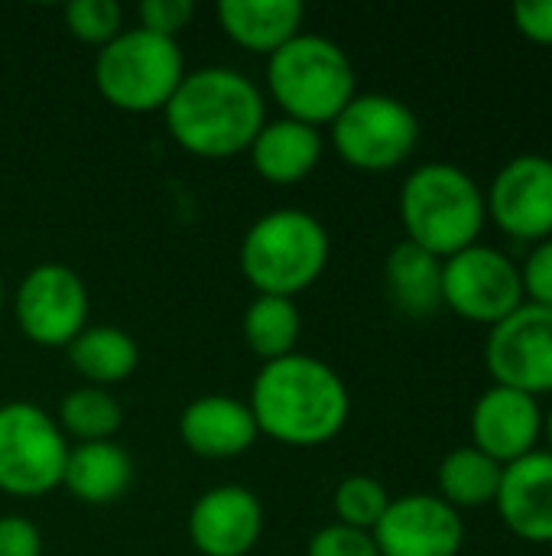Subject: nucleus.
<instances>
[{
  "label": "nucleus",
  "instance_id": "1",
  "mask_svg": "<svg viewBox=\"0 0 552 556\" xmlns=\"http://www.w3.org/2000/svg\"><path fill=\"white\" fill-rule=\"evenodd\" d=\"M247 407L264 437L283 446L312 450L332 443L345 430L351 394L329 362L293 352L257 371Z\"/></svg>",
  "mask_w": 552,
  "mask_h": 556
},
{
  "label": "nucleus",
  "instance_id": "2",
  "mask_svg": "<svg viewBox=\"0 0 552 556\" xmlns=\"http://www.w3.org/2000/svg\"><path fill=\"white\" fill-rule=\"evenodd\" d=\"M169 137L192 156L231 160L244 153L267 124V101L254 78L231 65L185 72L163 108Z\"/></svg>",
  "mask_w": 552,
  "mask_h": 556
},
{
  "label": "nucleus",
  "instance_id": "3",
  "mask_svg": "<svg viewBox=\"0 0 552 556\" xmlns=\"http://www.w3.org/2000/svg\"><path fill=\"white\" fill-rule=\"evenodd\" d=\"M400 222L403 241L446 261L478 244L488 222L485 189L455 163H423L400 186Z\"/></svg>",
  "mask_w": 552,
  "mask_h": 556
},
{
  "label": "nucleus",
  "instance_id": "4",
  "mask_svg": "<svg viewBox=\"0 0 552 556\" xmlns=\"http://www.w3.org/2000/svg\"><path fill=\"white\" fill-rule=\"evenodd\" d=\"M332 238L325 225L303 208H277L260 215L241 238L238 264L257 296L296 300L329 267Z\"/></svg>",
  "mask_w": 552,
  "mask_h": 556
},
{
  "label": "nucleus",
  "instance_id": "5",
  "mask_svg": "<svg viewBox=\"0 0 552 556\" xmlns=\"http://www.w3.org/2000/svg\"><path fill=\"white\" fill-rule=\"evenodd\" d=\"M267 94L283 117L325 127L358 94V75L335 39L299 33L267 59Z\"/></svg>",
  "mask_w": 552,
  "mask_h": 556
},
{
  "label": "nucleus",
  "instance_id": "6",
  "mask_svg": "<svg viewBox=\"0 0 552 556\" xmlns=\"http://www.w3.org/2000/svg\"><path fill=\"white\" fill-rule=\"evenodd\" d=\"M185 78L179 39L156 36L143 26L124 29L94 55L98 94L127 114H153L169 104Z\"/></svg>",
  "mask_w": 552,
  "mask_h": 556
},
{
  "label": "nucleus",
  "instance_id": "7",
  "mask_svg": "<svg viewBox=\"0 0 552 556\" xmlns=\"http://www.w3.org/2000/svg\"><path fill=\"white\" fill-rule=\"evenodd\" d=\"M68 440L52 414L29 401L0 404V492L42 498L62 485Z\"/></svg>",
  "mask_w": 552,
  "mask_h": 556
},
{
  "label": "nucleus",
  "instance_id": "8",
  "mask_svg": "<svg viewBox=\"0 0 552 556\" xmlns=\"http://www.w3.org/2000/svg\"><path fill=\"white\" fill-rule=\"evenodd\" d=\"M335 153L364 173H387L407 163L420 143V121L413 108L394 94H355L348 108L329 124Z\"/></svg>",
  "mask_w": 552,
  "mask_h": 556
},
{
  "label": "nucleus",
  "instance_id": "9",
  "mask_svg": "<svg viewBox=\"0 0 552 556\" xmlns=\"http://www.w3.org/2000/svg\"><path fill=\"white\" fill-rule=\"evenodd\" d=\"M524 303L521 264H514L501 248L478 241L442 261V306L459 319L495 329Z\"/></svg>",
  "mask_w": 552,
  "mask_h": 556
},
{
  "label": "nucleus",
  "instance_id": "10",
  "mask_svg": "<svg viewBox=\"0 0 552 556\" xmlns=\"http://www.w3.org/2000/svg\"><path fill=\"white\" fill-rule=\"evenodd\" d=\"M88 287L68 264H36L13 293L20 332L42 349H68L88 329Z\"/></svg>",
  "mask_w": 552,
  "mask_h": 556
},
{
  "label": "nucleus",
  "instance_id": "11",
  "mask_svg": "<svg viewBox=\"0 0 552 556\" xmlns=\"http://www.w3.org/2000/svg\"><path fill=\"white\" fill-rule=\"evenodd\" d=\"M485 365L495 384L530 397L552 394V309L524 303L488 332Z\"/></svg>",
  "mask_w": 552,
  "mask_h": 556
},
{
  "label": "nucleus",
  "instance_id": "12",
  "mask_svg": "<svg viewBox=\"0 0 552 556\" xmlns=\"http://www.w3.org/2000/svg\"><path fill=\"white\" fill-rule=\"evenodd\" d=\"M485 205L488 218L517 241L552 238V156L521 153L504 163L485 192Z\"/></svg>",
  "mask_w": 552,
  "mask_h": 556
},
{
  "label": "nucleus",
  "instance_id": "13",
  "mask_svg": "<svg viewBox=\"0 0 552 556\" xmlns=\"http://www.w3.org/2000/svg\"><path fill=\"white\" fill-rule=\"evenodd\" d=\"M381 556H459L465 544L462 515L439 495L390 498L384 518L371 531Z\"/></svg>",
  "mask_w": 552,
  "mask_h": 556
},
{
  "label": "nucleus",
  "instance_id": "14",
  "mask_svg": "<svg viewBox=\"0 0 552 556\" xmlns=\"http://www.w3.org/2000/svg\"><path fill=\"white\" fill-rule=\"evenodd\" d=\"M264 538V505L244 485H215L189 511V541L202 556H247Z\"/></svg>",
  "mask_w": 552,
  "mask_h": 556
},
{
  "label": "nucleus",
  "instance_id": "15",
  "mask_svg": "<svg viewBox=\"0 0 552 556\" xmlns=\"http://www.w3.org/2000/svg\"><path fill=\"white\" fill-rule=\"evenodd\" d=\"M540 437H543L540 401L524 391L491 384L472 407V446L501 466H511L537 453Z\"/></svg>",
  "mask_w": 552,
  "mask_h": 556
},
{
  "label": "nucleus",
  "instance_id": "16",
  "mask_svg": "<svg viewBox=\"0 0 552 556\" xmlns=\"http://www.w3.org/2000/svg\"><path fill=\"white\" fill-rule=\"evenodd\" d=\"M495 508L514 538L552 544V453L537 450L504 466Z\"/></svg>",
  "mask_w": 552,
  "mask_h": 556
},
{
  "label": "nucleus",
  "instance_id": "17",
  "mask_svg": "<svg viewBox=\"0 0 552 556\" xmlns=\"http://www.w3.org/2000/svg\"><path fill=\"white\" fill-rule=\"evenodd\" d=\"M260 430L247 401L208 394L192 401L179 417V440L202 459H234L257 443Z\"/></svg>",
  "mask_w": 552,
  "mask_h": 556
},
{
  "label": "nucleus",
  "instance_id": "18",
  "mask_svg": "<svg viewBox=\"0 0 552 556\" xmlns=\"http://www.w3.org/2000/svg\"><path fill=\"white\" fill-rule=\"evenodd\" d=\"M325 140L319 127L303 121L277 117L260 127L254 143L247 147L251 166L264 182L273 186H296L303 182L322 160Z\"/></svg>",
  "mask_w": 552,
  "mask_h": 556
},
{
  "label": "nucleus",
  "instance_id": "19",
  "mask_svg": "<svg viewBox=\"0 0 552 556\" xmlns=\"http://www.w3.org/2000/svg\"><path fill=\"white\" fill-rule=\"evenodd\" d=\"M306 7L299 0H221L218 23L224 36L257 55H273L303 33Z\"/></svg>",
  "mask_w": 552,
  "mask_h": 556
},
{
  "label": "nucleus",
  "instance_id": "20",
  "mask_svg": "<svg viewBox=\"0 0 552 556\" xmlns=\"http://www.w3.org/2000/svg\"><path fill=\"white\" fill-rule=\"evenodd\" d=\"M62 485L85 505H114L133 485V459L114 440L68 446Z\"/></svg>",
  "mask_w": 552,
  "mask_h": 556
},
{
  "label": "nucleus",
  "instance_id": "21",
  "mask_svg": "<svg viewBox=\"0 0 552 556\" xmlns=\"http://www.w3.org/2000/svg\"><path fill=\"white\" fill-rule=\"evenodd\" d=\"M384 283L394 306L410 319H426L442 309V261L410 241H400L387 254Z\"/></svg>",
  "mask_w": 552,
  "mask_h": 556
},
{
  "label": "nucleus",
  "instance_id": "22",
  "mask_svg": "<svg viewBox=\"0 0 552 556\" xmlns=\"http://www.w3.org/2000/svg\"><path fill=\"white\" fill-rule=\"evenodd\" d=\"M72 368L91 388H111L127 381L140 365L137 339L117 326H88L68 349Z\"/></svg>",
  "mask_w": 552,
  "mask_h": 556
},
{
  "label": "nucleus",
  "instance_id": "23",
  "mask_svg": "<svg viewBox=\"0 0 552 556\" xmlns=\"http://www.w3.org/2000/svg\"><path fill=\"white\" fill-rule=\"evenodd\" d=\"M501 476H504L501 463H495L491 456H485L472 443L459 446L439 463V472H436L439 498L446 505H452L455 511L495 505L498 489H501Z\"/></svg>",
  "mask_w": 552,
  "mask_h": 556
},
{
  "label": "nucleus",
  "instance_id": "24",
  "mask_svg": "<svg viewBox=\"0 0 552 556\" xmlns=\"http://www.w3.org/2000/svg\"><path fill=\"white\" fill-rule=\"evenodd\" d=\"M303 332V316L296 300L286 296H254L244 313V342L267 365L296 352Z\"/></svg>",
  "mask_w": 552,
  "mask_h": 556
},
{
  "label": "nucleus",
  "instance_id": "25",
  "mask_svg": "<svg viewBox=\"0 0 552 556\" xmlns=\"http://www.w3.org/2000/svg\"><path fill=\"white\" fill-rule=\"evenodd\" d=\"M55 424L62 427L65 437H72L78 443H101V440H114V433L120 430L124 407L107 388L85 384V388L65 394Z\"/></svg>",
  "mask_w": 552,
  "mask_h": 556
},
{
  "label": "nucleus",
  "instance_id": "26",
  "mask_svg": "<svg viewBox=\"0 0 552 556\" xmlns=\"http://www.w3.org/2000/svg\"><path fill=\"white\" fill-rule=\"evenodd\" d=\"M387 505H390L387 489L371 476H348L335 489V498H332L338 525H348L358 531H374L377 521L384 518Z\"/></svg>",
  "mask_w": 552,
  "mask_h": 556
},
{
  "label": "nucleus",
  "instance_id": "27",
  "mask_svg": "<svg viewBox=\"0 0 552 556\" xmlns=\"http://www.w3.org/2000/svg\"><path fill=\"white\" fill-rule=\"evenodd\" d=\"M65 26L88 46H107L124 33V10L117 0H72L65 7Z\"/></svg>",
  "mask_w": 552,
  "mask_h": 556
},
{
  "label": "nucleus",
  "instance_id": "28",
  "mask_svg": "<svg viewBox=\"0 0 552 556\" xmlns=\"http://www.w3.org/2000/svg\"><path fill=\"white\" fill-rule=\"evenodd\" d=\"M306 556H381L371 531H358L348 525H325L312 534Z\"/></svg>",
  "mask_w": 552,
  "mask_h": 556
},
{
  "label": "nucleus",
  "instance_id": "29",
  "mask_svg": "<svg viewBox=\"0 0 552 556\" xmlns=\"http://www.w3.org/2000/svg\"><path fill=\"white\" fill-rule=\"evenodd\" d=\"M137 16H140L143 29L166 36V39H176L192 23L195 3L192 0H143L137 7Z\"/></svg>",
  "mask_w": 552,
  "mask_h": 556
},
{
  "label": "nucleus",
  "instance_id": "30",
  "mask_svg": "<svg viewBox=\"0 0 552 556\" xmlns=\"http://www.w3.org/2000/svg\"><path fill=\"white\" fill-rule=\"evenodd\" d=\"M521 280H524L527 303L552 309V238L534 244V251L521 264Z\"/></svg>",
  "mask_w": 552,
  "mask_h": 556
},
{
  "label": "nucleus",
  "instance_id": "31",
  "mask_svg": "<svg viewBox=\"0 0 552 556\" xmlns=\"http://www.w3.org/2000/svg\"><path fill=\"white\" fill-rule=\"evenodd\" d=\"M0 556H42V534L23 515L0 518Z\"/></svg>",
  "mask_w": 552,
  "mask_h": 556
},
{
  "label": "nucleus",
  "instance_id": "32",
  "mask_svg": "<svg viewBox=\"0 0 552 556\" xmlns=\"http://www.w3.org/2000/svg\"><path fill=\"white\" fill-rule=\"evenodd\" d=\"M511 16L524 39L537 46H552V0H521L514 3Z\"/></svg>",
  "mask_w": 552,
  "mask_h": 556
},
{
  "label": "nucleus",
  "instance_id": "33",
  "mask_svg": "<svg viewBox=\"0 0 552 556\" xmlns=\"http://www.w3.org/2000/svg\"><path fill=\"white\" fill-rule=\"evenodd\" d=\"M543 437H547V453H552V410L543 414Z\"/></svg>",
  "mask_w": 552,
  "mask_h": 556
},
{
  "label": "nucleus",
  "instance_id": "34",
  "mask_svg": "<svg viewBox=\"0 0 552 556\" xmlns=\"http://www.w3.org/2000/svg\"><path fill=\"white\" fill-rule=\"evenodd\" d=\"M0 313H3V280H0Z\"/></svg>",
  "mask_w": 552,
  "mask_h": 556
}]
</instances>
